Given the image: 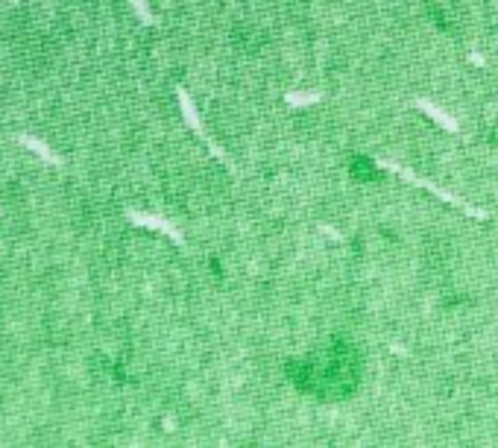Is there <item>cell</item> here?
<instances>
[{
  "mask_svg": "<svg viewBox=\"0 0 498 448\" xmlns=\"http://www.w3.org/2000/svg\"><path fill=\"white\" fill-rule=\"evenodd\" d=\"M352 176L355 182H375L378 179V167L372 164V159H367V155H352Z\"/></svg>",
  "mask_w": 498,
  "mask_h": 448,
  "instance_id": "obj_2",
  "label": "cell"
},
{
  "mask_svg": "<svg viewBox=\"0 0 498 448\" xmlns=\"http://www.w3.org/2000/svg\"><path fill=\"white\" fill-rule=\"evenodd\" d=\"M290 384L316 401H346L364 375V358L355 343L334 337L320 352L296 358L285 366Z\"/></svg>",
  "mask_w": 498,
  "mask_h": 448,
  "instance_id": "obj_1",
  "label": "cell"
}]
</instances>
